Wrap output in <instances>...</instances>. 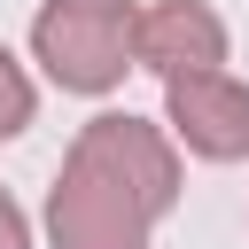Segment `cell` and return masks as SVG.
<instances>
[{
    "label": "cell",
    "instance_id": "cell-1",
    "mask_svg": "<svg viewBox=\"0 0 249 249\" xmlns=\"http://www.w3.org/2000/svg\"><path fill=\"white\" fill-rule=\"evenodd\" d=\"M171 202H179L171 140L140 117H93L62 156V179L47 195V233L54 249H148Z\"/></svg>",
    "mask_w": 249,
    "mask_h": 249
},
{
    "label": "cell",
    "instance_id": "cell-2",
    "mask_svg": "<svg viewBox=\"0 0 249 249\" xmlns=\"http://www.w3.org/2000/svg\"><path fill=\"white\" fill-rule=\"evenodd\" d=\"M31 54L70 93H109L132 70V8L124 0H47L31 23Z\"/></svg>",
    "mask_w": 249,
    "mask_h": 249
},
{
    "label": "cell",
    "instance_id": "cell-3",
    "mask_svg": "<svg viewBox=\"0 0 249 249\" xmlns=\"http://www.w3.org/2000/svg\"><path fill=\"white\" fill-rule=\"evenodd\" d=\"M163 117L171 132L210 156V163H233L249 156V86L218 78V70H195V78H163Z\"/></svg>",
    "mask_w": 249,
    "mask_h": 249
},
{
    "label": "cell",
    "instance_id": "cell-4",
    "mask_svg": "<svg viewBox=\"0 0 249 249\" xmlns=\"http://www.w3.org/2000/svg\"><path fill=\"white\" fill-rule=\"evenodd\" d=\"M132 62L156 78H195L226 62V23L202 0H156L148 16H132Z\"/></svg>",
    "mask_w": 249,
    "mask_h": 249
},
{
    "label": "cell",
    "instance_id": "cell-5",
    "mask_svg": "<svg viewBox=\"0 0 249 249\" xmlns=\"http://www.w3.org/2000/svg\"><path fill=\"white\" fill-rule=\"evenodd\" d=\"M23 124H31V78H23V70H16V54L0 47V140H8V132H23Z\"/></svg>",
    "mask_w": 249,
    "mask_h": 249
},
{
    "label": "cell",
    "instance_id": "cell-6",
    "mask_svg": "<svg viewBox=\"0 0 249 249\" xmlns=\"http://www.w3.org/2000/svg\"><path fill=\"white\" fill-rule=\"evenodd\" d=\"M0 249H31V226H23V210L8 202V187H0Z\"/></svg>",
    "mask_w": 249,
    "mask_h": 249
}]
</instances>
